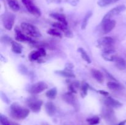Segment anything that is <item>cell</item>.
Instances as JSON below:
<instances>
[{
  "mask_svg": "<svg viewBox=\"0 0 126 125\" xmlns=\"http://www.w3.org/2000/svg\"><path fill=\"white\" fill-rule=\"evenodd\" d=\"M11 116L16 120H24L30 114V110L15 102L11 104L10 108Z\"/></svg>",
  "mask_w": 126,
  "mask_h": 125,
  "instance_id": "cell-1",
  "label": "cell"
},
{
  "mask_svg": "<svg viewBox=\"0 0 126 125\" xmlns=\"http://www.w3.org/2000/svg\"><path fill=\"white\" fill-rule=\"evenodd\" d=\"M20 27L23 33L29 37L30 36L34 38H38L41 37L42 35L40 31L35 26L30 24V23L23 22L21 23Z\"/></svg>",
  "mask_w": 126,
  "mask_h": 125,
  "instance_id": "cell-2",
  "label": "cell"
},
{
  "mask_svg": "<svg viewBox=\"0 0 126 125\" xmlns=\"http://www.w3.org/2000/svg\"><path fill=\"white\" fill-rule=\"evenodd\" d=\"M26 104L32 112L34 113H38L41 109L43 102L41 100L38 99V98L31 97L27 99Z\"/></svg>",
  "mask_w": 126,
  "mask_h": 125,
  "instance_id": "cell-3",
  "label": "cell"
},
{
  "mask_svg": "<svg viewBox=\"0 0 126 125\" xmlns=\"http://www.w3.org/2000/svg\"><path fill=\"white\" fill-rule=\"evenodd\" d=\"M15 18H16V17L14 14L10 12H5L1 15L2 25L7 30H11L13 28Z\"/></svg>",
  "mask_w": 126,
  "mask_h": 125,
  "instance_id": "cell-4",
  "label": "cell"
},
{
  "mask_svg": "<svg viewBox=\"0 0 126 125\" xmlns=\"http://www.w3.org/2000/svg\"><path fill=\"white\" fill-rule=\"evenodd\" d=\"M114 42V39L111 37L106 36L98 39L97 40L96 45L99 49L105 50H107V49H112Z\"/></svg>",
  "mask_w": 126,
  "mask_h": 125,
  "instance_id": "cell-5",
  "label": "cell"
},
{
  "mask_svg": "<svg viewBox=\"0 0 126 125\" xmlns=\"http://www.w3.org/2000/svg\"><path fill=\"white\" fill-rule=\"evenodd\" d=\"M48 85L44 82H38L33 83L28 87V91L33 94H37L42 93L47 88Z\"/></svg>",
  "mask_w": 126,
  "mask_h": 125,
  "instance_id": "cell-6",
  "label": "cell"
},
{
  "mask_svg": "<svg viewBox=\"0 0 126 125\" xmlns=\"http://www.w3.org/2000/svg\"><path fill=\"white\" fill-rule=\"evenodd\" d=\"M22 2L30 13L36 17H40L41 15L40 9L33 3L32 0H22Z\"/></svg>",
  "mask_w": 126,
  "mask_h": 125,
  "instance_id": "cell-7",
  "label": "cell"
},
{
  "mask_svg": "<svg viewBox=\"0 0 126 125\" xmlns=\"http://www.w3.org/2000/svg\"><path fill=\"white\" fill-rule=\"evenodd\" d=\"M126 10V7L124 5H119V6H116V7H114L111 10L107 12L105 16L103 17V19L102 21H105L111 19L113 17H115V16L118 15L119 13L121 12H124Z\"/></svg>",
  "mask_w": 126,
  "mask_h": 125,
  "instance_id": "cell-8",
  "label": "cell"
},
{
  "mask_svg": "<svg viewBox=\"0 0 126 125\" xmlns=\"http://www.w3.org/2000/svg\"><path fill=\"white\" fill-rule=\"evenodd\" d=\"M116 22L114 20H108L105 21H102L101 28L103 34H107L111 31L115 27Z\"/></svg>",
  "mask_w": 126,
  "mask_h": 125,
  "instance_id": "cell-9",
  "label": "cell"
},
{
  "mask_svg": "<svg viewBox=\"0 0 126 125\" xmlns=\"http://www.w3.org/2000/svg\"><path fill=\"white\" fill-rule=\"evenodd\" d=\"M15 38L18 42H23L34 43V41L27 34L22 33L20 29L17 27L15 28Z\"/></svg>",
  "mask_w": 126,
  "mask_h": 125,
  "instance_id": "cell-10",
  "label": "cell"
},
{
  "mask_svg": "<svg viewBox=\"0 0 126 125\" xmlns=\"http://www.w3.org/2000/svg\"><path fill=\"white\" fill-rule=\"evenodd\" d=\"M102 56L105 61L114 62L118 56L116 54V51L114 49H110L103 50L102 53Z\"/></svg>",
  "mask_w": 126,
  "mask_h": 125,
  "instance_id": "cell-11",
  "label": "cell"
},
{
  "mask_svg": "<svg viewBox=\"0 0 126 125\" xmlns=\"http://www.w3.org/2000/svg\"><path fill=\"white\" fill-rule=\"evenodd\" d=\"M46 55V51L44 48L39 47L38 50L36 51H33L30 53L29 55V60L31 61H34L38 60L39 58L45 56Z\"/></svg>",
  "mask_w": 126,
  "mask_h": 125,
  "instance_id": "cell-12",
  "label": "cell"
},
{
  "mask_svg": "<svg viewBox=\"0 0 126 125\" xmlns=\"http://www.w3.org/2000/svg\"><path fill=\"white\" fill-rule=\"evenodd\" d=\"M52 25V26L54 28L63 32L64 34H65V36L66 37H67V38H73V36L72 32L70 29H68L67 26L65 25L60 23V22H58V23H54Z\"/></svg>",
  "mask_w": 126,
  "mask_h": 125,
  "instance_id": "cell-13",
  "label": "cell"
},
{
  "mask_svg": "<svg viewBox=\"0 0 126 125\" xmlns=\"http://www.w3.org/2000/svg\"><path fill=\"white\" fill-rule=\"evenodd\" d=\"M103 102L106 106L110 108H119L123 106V104L121 102L111 97H107L105 98Z\"/></svg>",
  "mask_w": 126,
  "mask_h": 125,
  "instance_id": "cell-14",
  "label": "cell"
},
{
  "mask_svg": "<svg viewBox=\"0 0 126 125\" xmlns=\"http://www.w3.org/2000/svg\"><path fill=\"white\" fill-rule=\"evenodd\" d=\"M62 98L67 104L70 105H73V106H76V99L75 98V96L73 95V93L71 92H68V93H65L63 94Z\"/></svg>",
  "mask_w": 126,
  "mask_h": 125,
  "instance_id": "cell-15",
  "label": "cell"
},
{
  "mask_svg": "<svg viewBox=\"0 0 126 125\" xmlns=\"http://www.w3.org/2000/svg\"><path fill=\"white\" fill-rule=\"evenodd\" d=\"M45 110L49 116H52L56 113L57 109L55 105L52 102H47L45 104Z\"/></svg>",
  "mask_w": 126,
  "mask_h": 125,
  "instance_id": "cell-16",
  "label": "cell"
},
{
  "mask_svg": "<svg viewBox=\"0 0 126 125\" xmlns=\"http://www.w3.org/2000/svg\"><path fill=\"white\" fill-rule=\"evenodd\" d=\"M50 17H51L52 18H54V19L57 20L60 23H63V24L65 25H68L67 21H66V17L65 16V15L62 14V13H57V12H54V13H50Z\"/></svg>",
  "mask_w": 126,
  "mask_h": 125,
  "instance_id": "cell-17",
  "label": "cell"
},
{
  "mask_svg": "<svg viewBox=\"0 0 126 125\" xmlns=\"http://www.w3.org/2000/svg\"><path fill=\"white\" fill-rule=\"evenodd\" d=\"M91 74H92L93 78H95L98 83H102L104 81V77H103V74L98 70L92 69L91 70Z\"/></svg>",
  "mask_w": 126,
  "mask_h": 125,
  "instance_id": "cell-18",
  "label": "cell"
},
{
  "mask_svg": "<svg viewBox=\"0 0 126 125\" xmlns=\"http://www.w3.org/2000/svg\"><path fill=\"white\" fill-rule=\"evenodd\" d=\"M107 85L108 88L112 91H120L124 88V87L117 81L108 82Z\"/></svg>",
  "mask_w": 126,
  "mask_h": 125,
  "instance_id": "cell-19",
  "label": "cell"
},
{
  "mask_svg": "<svg viewBox=\"0 0 126 125\" xmlns=\"http://www.w3.org/2000/svg\"><path fill=\"white\" fill-rule=\"evenodd\" d=\"M117 68L121 71H123L126 69V61L124 58L118 56L114 61Z\"/></svg>",
  "mask_w": 126,
  "mask_h": 125,
  "instance_id": "cell-20",
  "label": "cell"
},
{
  "mask_svg": "<svg viewBox=\"0 0 126 125\" xmlns=\"http://www.w3.org/2000/svg\"><path fill=\"white\" fill-rule=\"evenodd\" d=\"M55 74L62 76V77H67V78H73L75 77V75L71 71H67V70H60V71H55Z\"/></svg>",
  "mask_w": 126,
  "mask_h": 125,
  "instance_id": "cell-21",
  "label": "cell"
},
{
  "mask_svg": "<svg viewBox=\"0 0 126 125\" xmlns=\"http://www.w3.org/2000/svg\"><path fill=\"white\" fill-rule=\"evenodd\" d=\"M22 49H23V47L22 46L21 44L17 42L12 41V42H11V49L14 53L17 54H20L22 51Z\"/></svg>",
  "mask_w": 126,
  "mask_h": 125,
  "instance_id": "cell-22",
  "label": "cell"
},
{
  "mask_svg": "<svg viewBox=\"0 0 126 125\" xmlns=\"http://www.w3.org/2000/svg\"><path fill=\"white\" fill-rule=\"evenodd\" d=\"M7 2L10 8L14 12H17L20 9L18 0H7Z\"/></svg>",
  "mask_w": 126,
  "mask_h": 125,
  "instance_id": "cell-23",
  "label": "cell"
},
{
  "mask_svg": "<svg viewBox=\"0 0 126 125\" xmlns=\"http://www.w3.org/2000/svg\"><path fill=\"white\" fill-rule=\"evenodd\" d=\"M92 15V11H90L86 13V14L85 15L84 17L83 20H82V23H81V29H86V28L87 26V24H88L89 20L90 18H91Z\"/></svg>",
  "mask_w": 126,
  "mask_h": 125,
  "instance_id": "cell-24",
  "label": "cell"
},
{
  "mask_svg": "<svg viewBox=\"0 0 126 125\" xmlns=\"http://www.w3.org/2000/svg\"><path fill=\"white\" fill-rule=\"evenodd\" d=\"M78 51L80 53L81 58H82L86 62H87L88 64L91 63V58H90L88 54L87 53V52H86L82 47L78 48Z\"/></svg>",
  "mask_w": 126,
  "mask_h": 125,
  "instance_id": "cell-25",
  "label": "cell"
},
{
  "mask_svg": "<svg viewBox=\"0 0 126 125\" xmlns=\"http://www.w3.org/2000/svg\"><path fill=\"white\" fill-rule=\"evenodd\" d=\"M118 1H119V0H98L97 4L100 7H103L113 4L118 2Z\"/></svg>",
  "mask_w": 126,
  "mask_h": 125,
  "instance_id": "cell-26",
  "label": "cell"
},
{
  "mask_svg": "<svg viewBox=\"0 0 126 125\" xmlns=\"http://www.w3.org/2000/svg\"><path fill=\"white\" fill-rule=\"evenodd\" d=\"M57 89L56 87L51 88L46 93V96L50 99H55L57 96Z\"/></svg>",
  "mask_w": 126,
  "mask_h": 125,
  "instance_id": "cell-27",
  "label": "cell"
},
{
  "mask_svg": "<svg viewBox=\"0 0 126 125\" xmlns=\"http://www.w3.org/2000/svg\"><path fill=\"white\" fill-rule=\"evenodd\" d=\"M89 88V85L86 82H83L81 86V95L82 98L86 96L88 92V89Z\"/></svg>",
  "mask_w": 126,
  "mask_h": 125,
  "instance_id": "cell-28",
  "label": "cell"
},
{
  "mask_svg": "<svg viewBox=\"0 0 126 125\" xmlns=\"http://www.w3.org/2000/svg\"><path fill=\"white\" fill-rule=\"evenodd\" d=\"M0 122L1 125H18L17 123L11 122L7 117L2 114H0Z\"/></svg>",
  "mask_w": 126,
  "mask_h": 125,
  "instance_id": "cell-29",
  "label": "cell"
},
{
  "mask_svg": "<svg viewBox=\"0 0 126 125\" xmlns=\"http://www.w3.org/2000/svg\"><path fill=\"white\" fill-rule=\"evenodd\" d=\"M80 84L78 82H73V83H71V84L69 86V90H70V92L72 93H77L78 89L79 88Z\"/></svg>",
  "mask_w": 126,
  "mask_h": 125,
  "instance_id": "cell-30",
  "label": "cell"
},
{
  "mask_svg": "<svg viewBox=\"0 0 126 125\" xmlns=\"http://www.w3.org/2000/svg\"><path fill=\"white\" fill-rule=\"evenodd\" d=\"M47 34H49V35H51L52 36L54 37H57V38H62V33L59 31V29H56V28H50V29H48L47 31Z\"/></svg>",
  "mask_w": 126,
  "mask_h": 125,
  "instance_id": "cell-31",
  "label": "cell"
},
{
  "mask_svg": "<svg viewBox=\"0 0 126 125\" xmlns=\"http://www.w3.org/2000/svg\"><path fill=\"white\" fill-rule=\"evenodd\" d=\"M87 122L88 123L89 125H97L100 123V118L98 116H95L89 118L86 120Z\"/></svg>",
  "mask_w": 126,
  "mask_h": 125,
  "instance_id": "cell-32",
  "label": "cell"
},
{
  "mask_svg": "<svg viewBox=\"0 0 126 125\" xmlns=\"http://www.w3.org/2000/svg\"><path fill=\"white\" fill-rule=\"evenodd\" d=\"M66 2L72 6H76L79 3V0H66Z\"/></svg>",
  "mask_w": 126,
  "mask_h": 125,
  "instance_id": "cell-33",
  "label": "cell"
},
{
  "mask_svg": "<svg viewBox=\"0 0 126 125\" xmlns=\"http://www.w3.org/2000/svg\"><path fill=\"white\" fill-rule=\"evenodd\" d=\"M74 68V65L71 62H67V63L65 64V70H67V71H71L73 70V69Z\"/></svg>",
  "mask_w": 126,
  "mask_h": 125,
  "instance_id": "cell-34",
  "label": "cell"
},
{
  "mask_svg": "<svg viewBox=\"0 0 126 125\" xmlns=\"http://www.w3.org/2000/svg\"><path fill=\"white\" fill-rule=\"evenodd\" d=\"M19 69L20 71L21 72V73L23 74H27V67L25 66H23V65H20V66H19Z\"/></svg>",
  "mask_w": 126,
  "mask_h": 125,
  "instance_id": "cell-35",
  "label": "cell"
},
{
  "mask_svg": "<svg viewBox=\"0 0 126 125\" xmlns=\"http://www.w3.org/2000/svg\"><path fill=\"white\" fill-rule=\"evenodd\" d=\"M1 98H2V99L5 102H6L7 104H9V99L6 96V94H4L2 92H1Z\"/></svg>",
  "mask_w": 126,
  "mask_h": 125,
  "instance_id": "cell-36",
  "label": "cell"
},
{
  "mask_svg": "<svg viewBox=\"0 0 126 125\" xmlns=\"http://www.w3.org/2000/svg\"><path fill=\"white\" fill-rule=\"evenodd\" d=\"M47 4H60L62 0H46Z\"/></svg>",
  "mask_w": 126,
  "mask_h": 125,
  "instance_id": "cell-37",
  "label": "cell"
},
{
  "mask_svg": "<svg viewBox=\"0 0 126 125\" xmlns=\"http://www.w3.org/2000/svg\"><path fill=\"white\" fill-rule=\"evenodd\" d=\"M103 70H104V71H105V74H106V75H107V77H109V78H110V79L113 80H114V81H117V80L116 79V78H114V77H113V76L111 74H110L109 73V72H108V71H107L106 69H105Z\"/></svg>",
  "mask_w": 126,
  "mask_h": 125,
  "instance_id": "cell-38",
  "label": "cell"
},
{
  "mask_svg": "<svg viewBox=\"0 0 126 125\" xmlns=\"http://www.w3.org/2000/svg\"><path fill=\"white\" fill-rule=\"evenodd\" d=\"M98 93L103 94V95L104 96H108V94H109V93H108V92L106 91H103V90H99L98 91Z\"/></svg>",
  "mask_w": 126,
  "mask_h": 125,
  "instance_id": "cell-39",
  "label": "cell"
},
{
  "mask_svg": "<svg viewBox=\"0 0 126 125\" xmlns=\"http://www.w3.org/2000/svg\"><path fill=\"white\" fill-rule=\"evenodd\" d=\"M126 124V120L121 121L120 123H118V125H125Z\"/></svg>",
  "mask_w": 126,
  "mask_h": 125,
  "instance_id": "cell-40",
  "label": "cell"
},
{
  "mask_svg": "<svg viewBox=\"0 0 126 125\" xmlns=\"http://www.w3.org/2000/svg\"></svg>",
  "mask_w": 126,
  "mask_h": 125,
  "instance_id": "cell-41",
  "label": "cell"
}]
</instances>
